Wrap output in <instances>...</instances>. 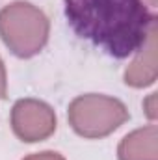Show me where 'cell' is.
<instances>
[{"mask_svg": "<svg viewBox=\"0 0 158 160\" xmlns=\"http://www.w3.org/2000/svg\"><path fill=\"white\" fill-rule=\"evenodd\" d=\"M7 97V73H6V65L4 60L0 58V99Z\"/></svg>", "mask_w": 158, "mask_h": 160, "instance_id": "cell-9", "label": "cell"}, {"mask_svg": "<svg viewBox=\"0 0 158 160\" xmlns=\"http://www.w3.org/2000/svg\"><path fill=\"white\" fill-rule=\"evenodd\" d=\"M50 36V21L45 11L26 0L9 2L0 9V39L6 48L21 58L37 56Z\"/></svg>", "mask_w": 158, "mask_h": 160, "instance_id": "cell-2", "label": "cell"}, {"mask_svg": "<svg viewBox=\"0 0 158 160\" xmlns=\"http://www.w3.org/2000/svg\"><path fill=\"white\" fill-rule=\"evenodd\" d=\"M158 26L149 34L145 43L132 54V62L126 65L123 80L126 86L134 89L149 88L156 82L158 75Z\"/></svg>", "mask_w": 158, "mask_h": 160, "instance_id": "cell-5", "label": "cell"}, {"mask_svg": "<svg viewBox=\"0 0 158 160\" xmlns=\"http://www.w3.org/2000/svg\"><path fill=\"white\" fill-rule=\"evenodd\" d=\"M11 130L22 143H39L48 140L58 127L54 108L39 99H19L11 108Z\"/></svg>", "mask_w": 158, "mask_h": 160, "instance_id": "cell-4", "label": "cell"}, {"mask_svg": "<svg viewBox=\"0 0 158 160\" xmlns=\"http://www.w3.org/2000/svg\"><path fill=\"white\" fill-rule=\"evenodd\" d=\"M143 4H145V6H147L149 9H153V11H155V9H156L158 0H143Z\"/></svg>", "mask_w": 158, "mask_h": 160, "instance_id": "cell-10", "label": "cell"}, {"mask_svg": "<svg viewBox=\"0 0 158 160\" xmlns=\"http://www.w3.org/2000/svg\"><path fill=\"white\" fill-rule=\"evenodd\" d=\"M22 160H65V157L56 151H41V153H32Z\"/></svg>", "mask_w": 158, "mask_h": 160, "instance_id": "cell-8", "label": "cell"}, {"mask_svg": "<svg viewBox=\"0 0 158 160\" xmlns=\"http://www.w3.org/2000/svg\"><path fill=\"white\" fill-rule=\"evenodd\" d=\"M143 110H145V116L149 118L151 123H155L156 121V93H149L147 95V99L143 101Z\"/></svg>", "mask_w": 158, "mask_h": 160, "instance_id": "cell-7", "label": "cell"}, {"mask_svg": "<svg viewBox=\"0 0 158 160\" xmlns=\"http://www.w3.org/2000/svg\"><path fill=\"white\" fill-rule=\"evenodd\" d=\"M117 160H158V128L155 123L128 132L117 145Z\"/></svg>", "mask_w": 158, "mask_h": 160, "instance_id": "cell-6", "label": "cell"}, {"mask_svg": "<svg viewBox=\"0 0 158 160\" xmlns=\"http://www.w3.org/2000/svg\"><path fill=\"white\" fill-rule=\"evenodd\" d=\"M67 119L75 134L86 140H102L130 119L123 101L102 93L75 97L67 108Z\"/></svg>", "mask_w": 158, "mask_h": 160, "instance_id": "cell-3", "label": "cell"}, {"mask_svg": "<svg viewBox=\"0 0 158 160\" xmlns=\"http://www.w3.org/2000/svg\"><path fill=\"white\" fill-rule=\"evenodd\" d=\"M63 8L80 39L116 60L132 56L158 26L143 0H63Z\"/></svg>", "mask_w": 158, "mask_h": 160, "instance_id": "cell-1", "label": "cell"}]
</instances>
